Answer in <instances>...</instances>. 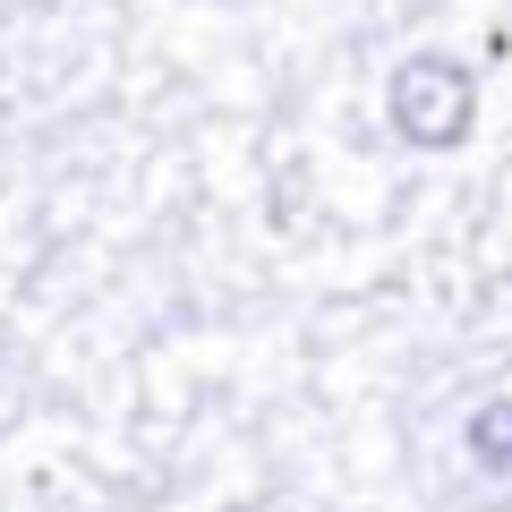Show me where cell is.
<instances>
[{
    "label": "cell",
    "mask_w": 512,
    "mask_h": 512,
    "mask_svg": "<svg viewBox=\"0 0 512 512\" xmlns=\"http://www.w3.org/2000/svg\"><path fill=\"white\" fill-rule=\"evenodd\" d=\"M384 111H393V137L419 154H453L478 120V86L453 52H410L384 86Z\"/></svg>",
    "instance_id": "cell-1"
},
{
    "label": "cell",
    "mask_w": 512,
    "mask_h": 512,
    "mask_svg": "<svg viewBox=\"0 0 512 512\" xmlns=\"http://www.w3.org/2000/svg\"><path fill=\"white\" fill-rule=\"evenodd\" d=\"M461 444H470V461L487 478H512V402H478L470 427H461Z\"/></svg>",
    "instance_id": "cell-2"
}]
</instances>
